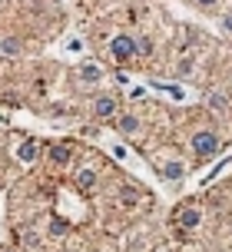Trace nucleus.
I'll return each instance as SVG.
<instances>
[{"mask_svg": "<svg viewBox=\"0 0 232 252\" xmlns=\"http://www.w3.org/2000/svg\"><path fill=\"white\" fill-rule=\"evenodd\" d=\"M189 146H193V153L199 156V159H209V156H216V153H219V136H216L212 129H199Z\"/></svg>", "mask_w": 232, "mask_h": 252, "instance_id": "nucleus-1", "label": "nucleus"}, {"mask_svg": "<svg viewBox=\"0 0 232 252\" xmlns=\"http://www.w3.org/2000/svg\"><path fill=\"white\" fill-rule=\"evenodd\" d=\"M110 53H113L119 63H126L136 57V40L126 37V33H119V37H113V43H110Z\"/></svg>", "mask_w": 232, "mask_h": 252, "instance_id": "nucleus-2", "label": "nucleus"}, {"mask_svg": "<svg viewBox=\"0 0 232 252\" xmlns=\"http://www.w3.org/2000/svg\"><path fill=\"white\" fill-rule=\"evenodd\" d=\"M93 113L100 116V120L113 116V113H116V100H113V96H96V103H93Z\"/></svg>", "mask_w": 232, "mask_h": 252, "instance_id": "nucleus-3", "label": "nucleus"}, {"mask_svg": "<svg viewBox=\"0 0 232 252\" xmlns=\"http://www.w3.org/2000/svg\"><path fill=\"white\" fill-rule=\"evenodd\" d=\"M176 222H179V229H196L203 222V213H199V209H182V213L176 216Z\"/></svg>", "mask_w": 232, "mask_h": 252, "instance_id": "nucleus-4", "label": "nucleus"}, {"mask_svg": "<svg viewBox=\"0 0 232 252\" xmlns=\"http://www.w3.org/2000/svg\"><path fill=\"white\" fill-rule=\"evenodd\" d=\"M80 80H83V83H100V80H103V70H100L96 63H83V66H80Z\"/></svg>", "mask_w": 232, "mask_h": 252, "instance_id": "nucleus-5", "label": "nucleus"}, {"mask_svg": "<svg viewBox=\"0 0 232 252\" xmlns=\"http://www.w3.org/2000/svg\"><path fill=\"white\" fill-rule=\"evenodd\" d=\"M17 159H20V163H33V159H37V143H33V139H27L24 146L17 150Z\"/></svg>", "mask_w": 232, "mask_h": 252, "instance_id": "nucleus-6", "label": "nucleus"}, {"mask_svg": "<svg viewBox=\"0 0 232 252\" xmlns=\"http://www.w3.org/2000/svg\"><path fill=\"white\" fill-rule=\"evenodd\" d=\"M77 186L90 192V189L96 186V173H93V169H80V173H77Z\"/></svg>", "mask_w": 232, "mask_h": 252, "instance_id": "nucleus-7", "label": "nucleus"}, {"mask_svg": "<svg viewBox=\"0 0 232 252\" xmlns=\"http://www.w3.org/2000/svg\"><path fill=\"white\" fill-rule=\"evenodd\" d=\"M163 176H166V179H182V176H186V166H182V163H166V166H163Z\"/></svg>", "mask_w": 232, "mask_h": 252, "instance_id": "nucleus-8", "label": "nucleus"}, {"mask_svg": "<svg viewBox=\"0 0 232 252\" xmlns=\"http://www.w3.org/2000/svg\"><path fill=\"white\" fill-rule=\"evenodd\" d=\"M119 129H123V133H136V129H140V120L133 113H123L119 116Z\"/></svg>", "mask_w": 232, "mask_h": 252, "instance_id": "nucleus-9", "label": "nucleus"}, {"mask_svg": "<svg viewBox=\"0 0 232 252\" xmlns=\"http://www.w3.org/2000/svg\"><path fill=\"white\" fill-rule=\"evenodd\" d=\"M50 159L57 166H66V163H70V150H66V146H53V150H50Z\"/></svg>", "mask_w": 232, "mask_h": 252, "instance_id": "nucleus-10", "label": "nucleus"}, {"mask_svg": "<svg viewBox=\"0 0 232 252\" xmlns=\"http://www.w3.org/2000/svg\"><path fill=\"white\" fill-rule=\"evenodd\" d=\"M0 50L7 53V57H17V53H20V40H13V37L0 40Z\"/></svg>", "mask_w": 232, "mask_h": 252, "instance_id": "nucleus-11", "label": "nucleus"}, {"mask_svg": "<svg viewBox=\"0 0 232 252\" xmlns=\"http://www.w3.org/2000/svg\"><path fill=\"white\" fill-rule=\"evenodd\" d=\"M136 53H140V57H149V53H153V40L140 37V40H136Z\"/></svg>", "mask_w": 232, "mask_h": 252, "instance_id": "nucleus-12", "label": "nucleus"}, {"mask_svg": "<svg viewBox=\"0 0 232 252\" xmlns=\"http://www.w3.org/2000/svg\"><path fill=\"white\" fill-rule=\"evenodd\" d=\"M209 106H212V110H226V100H222L219 93H212V96H209Z\"/></svg>", "mask_w": 232, "mask_h": 252, "instance_id": "nucleus-13", "label": "nucleus"}, {"mask_svg": "<svg viewBox=\"0 0 232 252\" xmlns=\"http://www.w3.org/2000/svg\"><path fill=\"white\" fill-rule=\"evenodd\" d=\"M24 246H30V249L40 246V236H37V232H24Z\"/></svg>", "mask_w": 232, "mask_h": 252, "instance_id": "nucleus-14", "label": "nucleus"}, {"mask_svg": "<svg viewBox=\"0 0 232 252\" xmlns=\"http://www.w3.org/2000/svg\"><path fill=\"white\" fill-rule=\"evenodd\" d=\"M179 76H193V60H182L179 63Z\"/></svg>", "mask_w": 232, "mask_h": 252, "instance_id": "nucleus-15", "label": "nucleus"}, {"mask_svg": "<svg viewBox=\"0 0 232 252\" xmlns=\"http://www.w3.org/2000/svg\"><path fill=\"white\" fill-rule=\"evenodd\" d=\"M113 156H116V159H126L129 153H126V146H113Z\"/></svg>", "mask_w": 232, "mask_h": 252, "instance_id": "nucleus-16", "label": "nucleus"}, {"mask_svg": "<svg viewBox=\"0 0 232 252\" xmlns=\"http://www.w3.org/2000/svg\"><path fill=\"white\" fill-rule=\"evenodd\" d=\"M222 30H226V33H232V13H229V17H222Z\"/></svg>", "mask_w": 232, "mask_h": 252, "instance_id": "nucleus-17", "label": "nucleus"}, {"mask_svg": "<svg viewBox=\"0 0 232 252\" xmlns=\"http://www.w3.org/2000/svg\"><path fill=\"white\" fill-rule=\"evenodd\" d=\"M196 3H203V7H212V3H219V0H196Z\"/></svg>", "mask_w": 232, "mask_h": 252, "instance_id": "nucleus-18", "label": "nucleus"}]
</instances>
